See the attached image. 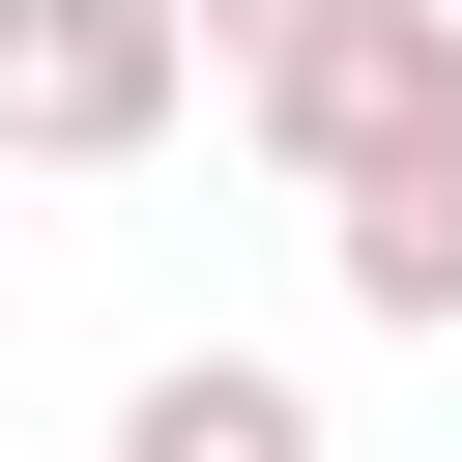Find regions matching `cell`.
<instances>
[{
    "label": "cell",
    "mask_w": 462,
    "mask_h": 462,
    "mask_svg": "<svg viewBox=\"0 0 462 462\" xmlns=\"http://www.w3.org/2000/svg\"><path fill=\"white\" fill-rule=\"evenodd\" d=\"M116 462H318V404H289L260 346H173V375L116 404Z\"/></svg>",
    "instance_id": "cell-4"
},
{
    "label": "cell",
    "mask_w": 462,
    "mask_h": 462,
    "mask_svg": "<svg viewBox=\"0 0 462 462\" xmlns=\"http://www.w3.org/2000/svg\"><path fill=\"white\" fill-rule=\"evenodd\" d=\"M289 29H346V0H173V58H231V87H260Z\"/></svg>",
    "instance_id": "cell-5"
},
{
    "label": "cell",
    "mask_w": 462,
    "mask_h": 462,
    "mask_svg": "<svg viewBox=\"0 0 462 462\" xmlns=\"http://www.w3.org/2000/svg\"><path fill=\"white\" fill-rule=\"evenodd\" d=\"M173 116H202L173 0H0V173H144Z\"/></svg>",
    "instance_id": "cell-2"
},
{
    "label": "cell",
    "mask_w": 462,
    "mask_h": 462,
    "mask_svg": "<svg viewBox=\"0 0 462 462\" xmlns=\"http://www.w3.org/2000/svg\"><path fill=\"white\" fill-rule=\"evenodd\" d=\"M318 260H346V318L462 346V144H433V173H375V202H318Z\"/></svg>",
    "instance_id": "cell-3"
},
{
    "label": "cell",
    "mask_w": 462,
    "mask_h": 462,
    "mask_svg": "<svg viewBox=\"0 0 462 462\" xmlns=\"http://www.w3.org/2000/svg\"><path fill=\"white\" fill-rule=\"evenodd\" d=\"M433 29H462V0H433Z\"/></svg>",
    "instance_id": "cell-6"
},
{
    "label": "cell",
    "mask_w": 462,
    "mask_h": 462,
    "mask_svg": "<svg viewBox=\"0 0 462 462\" xmlns=\"http://www.w3.org/2000/svg\"><path fill=\"white\" fill-rule=\"evenodd\" d=\"M231 116H260L318 202H375V173H433V144H462V29H433V0H346V29H289Z\"/></svg>",
    "instance_id": "cell-1"
}]
</instances>
